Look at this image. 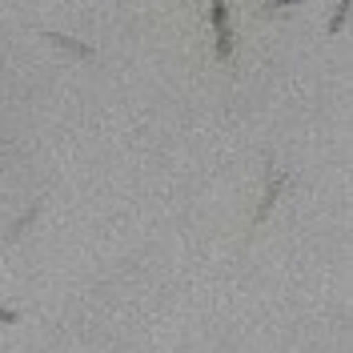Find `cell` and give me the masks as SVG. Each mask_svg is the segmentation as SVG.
<instances>
[{
  "label": "cell",
  "instance_id": "cell-1",
  "mask_svg": "<svg viewBox=\"0 0 353 353\" xmlns=\"http://www.w3.org/2000/svg\"><path fill=\"white\" fill-rule=\"evenodd\" d=\"M209 21L217 37V61H233V24H229V0H209Z\"/></svg>",
  "mask_w": 353,
  "mask_h": 353
},
{
  "label": "cell",
  "instance_id": "cell-2",
  "mask_svg": "<svg viewBox=\"0 0 353 353\" xmlns=\"http://www.w3.org/2000/svg\"><path fill=\"white\" fill-rule=\"evenodd\" d=\"M281 189H285V176L269 169V189H265L261 205H257V213H253V225H261V221L269 217V213H273V205H277V197H281Z\"/></svg>",
  "mask_w": 353,
  "mask_h": 353
},
{
  "label": "cell",
  "instance_id": "cell-3",
  "mask_svg": "<svg viewBox=\"0 0 353 353\" xmlns=\"http://www.w3.org/2000/svg\"><path fill=\"white\" fill-rule=\"evenodd\" d=\"M44 41L57 44V48H65V52H72V57H81V61H92L97 57V48L85 41H72V37H65V32H44Z\"/></svg>",
  "mask_w": 353,
  "mask_h": 353
},
{
  "label": "cell",
  "instance_id": "cell-4",
  "mask_svg": "<svg viewBox=\"0 0 353 353\" xmlns=\"http://www.w3.org/2000/svg\"><path fill=\"white\" fill-rule=\"evenodd\" d=\"M37 217H41V205H32L28 213H21V221H17V225L8 229V241H17V237H21V233H24V229H28V225H32Z\"/></svg>",
  "mask_w": 353,
  "mask_h": 353
},
{
  "label": "cell",
  "instance_id": "cell-5",
  "mask_svg": "<svg viewBox=\"0 0 353 353\" xmlns=\"http://www.w3.org/2000/svg\"><path fill=\"white\" fill-rule=\"evenodd\" d=\"M350 4H353V0H341V4H337V12H333V21H330V37H337V32L345 28V17H350Z\"/></svg>",
  "mask_w": 353,
  "mask_h": 353
},
{
  "label": "cell",
  "instance_id": "cell-6",
  "mask_svg": "<svg viewBox=\"0 0 353 353\" xmlns=\"http://www.w3.org/2000/svg\"><path fill=\"white\" fill-rule=\"evenodd\" d=\"M0 321H4V325H17V321H21V313H17V309H4V305H0Z\"/></svg>",
  "mask_w": 353,
  "mask_h": 353
},
{
  "label": "cell",
  "instance_id": "cell-7",
  "mask_svg": "<svg viewBox=\"0 0 353 353\" xmlns=\"http://www.w3.org/2000/svg\"><path fill=\"white\" fill-rule=\"evenodd\" d=\"M289 4H301V0H269V8H289Z\"/></svg>",
  "mask_w": 353,
  "mask_h": 353
}]
</instances>
